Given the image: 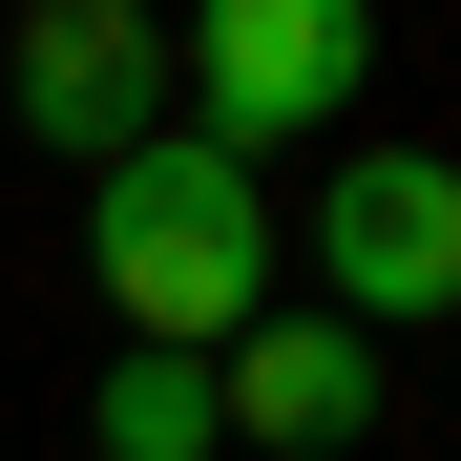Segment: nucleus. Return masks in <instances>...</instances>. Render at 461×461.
I'll use <instances>...</instances> for the list:
<instances>
[{"mask_svg":"<svg viewBox=\"0 0 461 461\" xmlns=\"http://www.w3.org/2000/svg\"><path fill=\"white\" fill-rule=\"evenodd\" d=\"M357 63H377V22H357V0H230V22L189 42V85H210V126H189V147H230V168H252L273 126L357 105Z\"/></svg>","mask_w":461,"mask_h":461,"instance_id":"3","label":"nucleus"},{"mask_svg":"<svg viewBox=\"0 0 461 461\" xmlns=\"http://www.w3.org/2000/svg\"><path fill=\"white\" fill-rule=\"evenodd\" d=\"M147 105H168V42L126 22V0H63V22H22V126L63 147V168H126Z\"/></svg>","mask_w":461,"mask_h":461,"instance_id":"4","label":"nucleus"},{"mask_svg":"<svg viewBox=\"0 0 461 461\" xmlns=\"http://www.w3.org/2000/svg\"><path fill=\"white\" fill-rule=\"evenodd\" d=\"M85 252H105L126 357H210V336L273 315V189L230 147H189V126H147L126 168H85Z\"/></svg>","mask_w":461,"mask_h":461,"instance_id":"1","label":"nucleus"},{"mask_svg":"<svg viewBox=\"0 0 461 461\" xmlns=\"http://www.w3.org/2000/svg\"><path fill=\"white\" fill-rule=\"evenodd\" d=\"M210 357H105V461H210Z\"/></svg>","mask_w":461,"mask_h":461,"instance_id":"6","label":"nucleus"},{"mask_svg":"<svg viewBox=\"0 0 461 461\" xmlns=\"http://www.w3.org/2000/svg\"><path fill=\"white\" fill-rule=\"evenodd\" d=\"M315 273H336V336H399V315H440V294H461V168H440V147H377V168H336V210H315Z\"/></svg>","mask_w":461,"mask_h":461,"instance_id":"2","label":"nucleus"},{"mask_svg":"<svg viewBox=\"0 0 461 461\" xmlns=\"http://www.w3.org/2000/svg\"><path fill=\"white\" fill-rule=\"evenodd\" d=\"M210 420L230 440H357L377 420V336H336V315H294V336H230V377H210Z\"/></svg>","mask_w":461,"mask_h":461,"instance_id":"5","label":"nucleus"}]
</instances>
